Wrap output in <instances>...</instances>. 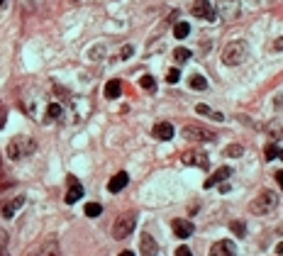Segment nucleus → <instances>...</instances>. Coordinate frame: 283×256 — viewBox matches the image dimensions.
Wrapping results in <instances>:
<instances>
[{"instance_id":"19","label":"nucleus","mask_w":283,"mask_h":256,"mask_svg":"<svg viewBox=\"0 0 283 256\" xmlns=\"http://www.w3.org/2000/svg\"><path fill=\"white\" fill-rule=\"evenodd\" d=\"M196 113H198V115H205V117H212V120H217V122H222V120H225V115H222V113H215L210 105H205V103L196 105Z\"/></svg>"},{"instance_id":"9","label":"nucleus","mask_w":283,"mask_h":256,"mask_svg":"<svg viewBox=\"0 0 283 256\" xmlns=\"http://www.w3.org/2000/svg\"><path fill=\"white\" fill-rule=\"evenodd\" d=\"M234 254H237V247H234L229 239L215 242L210 247V256H234Z\"/></svg>"},{"instance_id":"8","label":"nucleus","mask_w":283,"mask_h":256,"mask_svg":"<svg viewBox=\"0 0 283 256\" xmlns=\"http://www.w3.org/2000/svg\"><path fill=\"white\" fill-rule=\"evenodd\" d=\"M171 229H173V234H176L178 239H188V237L196 232V227H193L188 220H173V222H171Z\"/></svg>"},{"instance_id":"31","label":"nucleus","mask_w":283,"mask_h":256,"mask_svg":"<svg viewBox=\"0 0 283 256\" xmlns=\"http://www.w3.org/2000/svg\"><path fill=\"white\" fill-rule=\"evenodd\" d=\"M276 156H279V149H276L274 144H269V146H266V159H276Z\"/></svg>"},{"instance_id":"4","label":"nucleus","mask_w":283,"mask_h":256,"mask_svg":"<svg viewBox=\"0 0 283 256\" xmlns=\"http://www.w3.org/2000/svg\"><path fill=\"white\" fill-rule=\"evenodd\" d=\"M135 225H137V215L135 212H125V215H120L117 220H115V225H113V237L115 239H127L132 232H135Z\"/></svg>"},{"instance_id":"15","label":"nucleus","mask_w":283,"mask_h":256,"mask_svg":"<svg viewBox=\"0 0 283 256\" xmlns=\"http://www.w3.org/2000/svg\"><path fill=\"white\" fill-rule=\"evenodd\" d=\"M154 137L161 139V142H169L173 137V125L171 122H156L154 125Z\"/></svg>"},{"instance_id":"3","label":"nucleus","mask_w":283,"mask_h":256,"mask_svg":"<svg viewBox=\"0 0 283 256\" xmlns=\"http://www.w3.org/2000/svg\"><path fill=\"white\" fill-rule=\"evenodd\" d=\"M249 57V47L244 42H229L222 49V64L225 66H242Z\"/></svg>"},{"instance_id":"24","label":"nucleus","mask_w":283,"mask_h":256,"mask_svg":"<svg viewBox=\"0 0 283 256\" xmlns=\"http://www.w3.org/2000/svg\"><path fill=\"white\" fill-rule=\"evenodd\" d=\"M229 229H232V234H237V237H244V234H247V227H244V222H239V220L229 222Z\"/></svg>"},{"instance_id":"25","label":"nucleus","mask_w":283,"mask_h":256,"mask_svg":"<svg viewBox=\"0 0 283 256\" xmlns=\"http://www.w3.org/2000/svg\"><path fill=\"white\" fill-rule=\"evenodd\" d=\"M100 212H103V205H98V202H88L85 205V215L88 217H98Z\"/></svg>"},{"instance_id":"2","label":"nucleus","mask_w":283,"mask_h":256,"mask_svg":"<svg viewBox=\"0 0 283 256\" xmlns=\"http://www.w3.org/2000/svg\"><path fill=\"white\" fill-rule=\"evenodd\" d=\"M34 146H37V142H34L32 137H25V134L12 137V139L7 142V156H10L12 161H20V159L29 156V154L34 151Z\"/></svg>"},{"instance_id":"13","label":"nucleus","mask_w":283,"mask_h":256,"mask_svg":"<svg viewBox=\"0 0 283 256\" xmlns=\"http://www.w3.org/2000/svg\"><path fill=\"white\" fill-rule=\"evenodd\" d=\"M130 183V176L125 173V171H120V173H115L113 178H110V183H108V191L110 193H120L125 186Z\"/></svg>"},{"instance_id":"29","label":"nucleus","mask_w":283,"mask_h":256,"mask_svg":"<svg viewBox=\"0 0 283 256\" xmlns=\"http://www.w3.org/2000/svg\"><path fill=\"white\" fill-rule=\"evenodd\" d=\"M132 54H135V47H130V44H127V47H122V52H120V59H130Z\"/></svg>"},{"instance_id":"39","label":"nucleus","mask_w":283,"mask_h":256,"mask_svg":"<svg viewBox=\"0 0 283 256\" xmlns=\"http://www.w3.org/2000/svg\"><path fill=\"white\" fill-rule=\"evenodd\" d=\"M2 5H5V0H0V7H2Z\"/></svg>"},{"instance_id":"32","label":"nucleus","mask_w":283,"mask_h":256,"mask_svg":"<svg viewBox=\"0 0 283 256\" xmlns=\"http://www.w3.org/2000/svg\"><path fill=\"white\" fill-rule=\"evenodd\" d=\"M176 256H193V254H191V249L183 244V247H178V249H176Z\"/></svg>"},{"instance_id":"18","label":"nucleus","mask_w":283,"mask_h":256,"mask_svg":"<svg viewBox=\"0 0 283 256\" xmlns=\"http://www.w3.org/2000/svg\"><path fill=\"white\" fill-rule=\"evenodd\" d=\"M120 95H122V83H120L117 78L108 81V83H105V98H108V100H115V98H120Z\"/></svg>"},{"instance_id":"21","label":"nucleus","mask_w":283,"mask_h":256,"mask_svg":"<svg viewBox=\"0 0 283 256\" xmlns=\"http://www.w3.org/2000/svg\"><path fill=\"white\" fill-rule=\"evenodd\" d=\"M188 85L193 88V90H208V81L200 76V73H196V76H191L188 78Z\"/></svg>"},{"instance_id":"34","label":"nucleus","mask_w":283,"mask_h":256,"mask_svg":"<svg viewBox=\"0 0 283 256\" xmlns=\"http://www.w3.org/2000/svg\"><path fill=\"white\" fill-rule=\"evenodd\" d=\"M274 52H283V37H281V39H276V42H274Z\"/></svg>"},{"instance_id":"35","label":"nucleus","mask_w":283,"mask_h":256,"mask_svg":"<svg viewBox=\"0 0 283 256\" xmlns=\"http://www.w3.org/2000/svg\"><path fill=\"white\" fill-rule=\"evenodd\" d=\"M276 183L281 186V191H283V171H279V173H276Z\"/></svg>"},{"instance_id":"27","label":"nucleus","mask_w":283,"mask_h":256,"mask_svg":"<svg viewBox=\"0 0 283 256\" xmlns=\"http://www.w3.org/2000/svg\"><path fill=\"white\" fill-rule=\"evenodd\" d=\"M225 154H227V156H242V154H244V146H239V144H229V146L225 149Z\"/></svg>"},{"instance_id":"16","label":"nucleus","mask_w":283,"mask_h":256,"mask_svg":"<svg viewBox=\"0 0 283 256\" xmlns=\"http://www.w3.org/2000/svg\"><path fill=\"white\" fill-rule=\"evenodd\" d=\"M229 173H232V169H229V166H222V169H217V171L212 173L210 178L205 181V186H203V188H212V186H217V183H222L225 178H229Z\"/></svg>"},{"instance_id":"17","label":"nucleus","mask_w":283,"mask_h":256,"mask_svg":"<svg viewBox=\"0 0 283 256\" xmlns=\"http://www.w3.org/2000/svg\"><path fill=\"white\" fill-rule=\"evenodd\" d=\"M37 256H61V247H59V242H57V239H47V242L39 247Z\"/></svg>"},{"instance_id":"40","label":"nucleus","mask_w":283,"mask_h":256,"mask_svg":"<svg viewBox=\"0 0 283 256\" xmlns=\"http://www.w3.org/2000/svg\"><path fill=\"white\" fill-rule=\"evenodd\" d=\"M0 256H7V254H5V252H2V254H0Z\"/></svg>"},{"instance_id":"23","label":"nucleus","mask_w":283,"mask_h":256,"mask_svg":"<svg viewBox=\"0 0 283 256\" xmlns=\"http://www.w3.org/2000/svg\"><path fill=\"white\" fill-rule=\"evenodd\" d=\"M140 85L144 88V90H149V93H154V90H156V81H154V76H149V73L140 78Z\"/></svg>"},{"instance_id":"6","label":"nucleus","mask_w":283,"mask_h":256,"mask_svg":"<svg viewBox=\"0 0 283 256\" xmlns=\"http://www.w3.org/2000/svg\"><path fill=\"white\" fill-rule=\"evenodd\" d=\"M181 161L186 166H198V169H208V154L203 149H191L181 156Z\"/></svg>"},{"instance_id":"33","label":"nucleus","mask_w":283,"mask_h":256,"mask_svg":"<svg viewBox=\"0 0 283 256\" xmlns=\"http://www.w3.org/2000/svg\"><path fill=\"white\" fill-rule=\"evenodd\" d=\"M5 120H7V110H5V108H0V129L5 127Z\"/></svg>"},{"instance_id":"11","label":"nucleus","mask_w":283,"mask_h":256,"mask_svg":"<svg viewBox=\"0 0 283 256\" xmlns=\"http://www.w3.org/2000/svg\"><path fill=\"white\" fill-rule=\"evenodd\" d=\"M83 198V186L73 178V176H69V193H66V205H73V202H78Z\"/></svg>"},{"instance_id":"14","label":"nucleus","mask_w":283,"mask_h":256,"mask_svg":"<svg viewBox=\"0 0 283 256\" xmlns=\"http://www.w3.org/2000/svg\"><path fill=\"white\" fill-rule=\"evenodd\" d=\"M22 205H25V195H17V198H12L10 202H5L0 212H2V217H7V220H10V217H12V215H15Z\"/></svg>"},{"instance_id":"30","label":"nucleus","mask_w":283,"mask_h":256,"mask_svg":"<svg viewBox=\"0 0 283 256\" xmlns=\"http://www.w3.org/2000/svg\"><path fill=\"white\" fill-rule=\"evenodd\" d=\"M7 249V232L5 229H0V254Z\"/></svg>"},{"instance_id":"10","label":"nucleus","mask_w":283,"mask_h":256,"mask_svg":"<svg viewBox=\"0 0 283 256\" xmlns=\"http://www.w3.org/2000/svg\"><path fill=\"white\" fill-rule=\"evenodd\" d=\"M140 254L142 256H156L159 254V244L151 234H142L140 239Z\"/></svg>"},{"instance_id":"36","label":"nucleus","mask_w":283,"mask_h":256,"mask_svg":"<svg viewBox=\"0 0 283 256\" xmlns=\"http://www.w3.org/2000/svg\"><path fill=\"white\" fill-rule=\"evenodd\" d=\"M276 254L283 256V242H281V244H276Z\"/></svg>"},{"instance_id":"20","label":"nucleus","mask_w":283,"mask_h":256,"mask_svg":"<svg viewBox=\"0 0 283 256\" xmlns=\"http://www.w3.org/2000/svg\"><path fill=\"white\" fill-rule=\"evenodd\" d=\"M61 115H64V108L59 105V103H52V105H47V122H54V120H61Z\"/></svg>"},{"instance_id":"7","label":"nucleus","mask_w":283,"mask_h":256,"mask_svg":"<svg viewBox=\"0 0 283 256\" xmlns=\"http://www.w3.org/2000/svg\"><path fill=\"white\" fill-rule=\"evenodd\" d=\"M191 12L196 17H200V20H215V10H212L210 0H196L193 7H191Z\"/></svg>"},{"instance_id":"1","label":"nucleus","mask_w":283,"mask_h":256,"mask_svg":"<svg viewBox=\"0 0 283 256\" xmlns=\"http://www.w3.org/2000/svg\"><path fill=\"white\" fill-rule=\"evenodd\" d=\"M279 207V195L274 191H264L261 195H256L252 202H249V212L261 217V215H271L274 210Z\"/></svg>"},{"instance_id":"26","label":"nucleus","mask_w":283,"mask_h":256,"mask_svg":"<svg viewBox=\"0 0 283 256\" xmlns=\"http://www.w3.org/2000/svg\"><path fill=\"white\" fill-rule=\"evenodd\" d=\"M173 57H176V61H178V64H183V61H188V59H191V49H183V47H181V49H176V52H173Z\"/></svg>"},{"instance_id":"37","label":"nucleus","mask_w":283,"mask_h":256,"mask_svg":"<svg viewBox=\"0 0 283 256\" xmlns=\"http://www.w3.org/2000/svg\"><path fill=\"white\" fill-rule=\"evenodd\" d=\"M120 256H135V254H132V252H122Z\"/></svg>"},{"instance_id":"5","label":"nucleus","mask_w":283,"mask_h":256,"mask_svg":"<svg viewBox=\"0 0 283 256\" xmlns=\"http://www.w3.org/2000/svg\"><path fill=\"white\" fill-rule=\"evenodd\" d=\"M183 137L191 139V142H215V132L205 127H198V125H186L183 127Z\"/></svg>"},{"instance_id":"38","label":"nucleus","mask_w":283,"mask_h":256,"mask_svg":"<svg viewBox=\"0 0 283 256\" xmlns=\"http://www.w3.org/2000/svg\"><path fill=\"white\" fill-rule=\"evenodd\" d=\"M279 156H281V161H283V149H281V151H279Z\"/></svg>"},{"instance_id":"22","label":"nucleus","mask_w":283,"mask_h":256,"mask_svg":"<svg viewBox=\"0 0 283 256\" xmlns=\"http://www.w3.org/2000/svg\"><path fill=\"white\" fill-rule=\"evenodd\" d=\"M188 34H191V25H188V22H178V25L173 27V37H176V39H186Z\"/></svg>"},{"instance_id":"12","label":"nucleus","mask_w":283,"mask_h":256,"mask_svg":"<svg viewBox=\"0 0 283 256\" xmlns=\"http://www.w3.org/2000/svg\"><path fill=\"white\" fill-rule=\"evenodd\" d=\"M220 12L225 20H234L239 12V0H220Z\"/></svg>"},{"instance_id":"28","label":"nucleus","mask_w":283,"mask_h":256,"mask_svg":"<svg viewBox=\"0 0 283 256\" xmlns=\"http://www.w3.org/2000/svg\"><path fill=\"white\" fill-rule=\"evenodd\" d=\"M166 81H169V83H178V81H181V71H178V68H171L169 76H166Z\"/></svg>"}]
</instances>
